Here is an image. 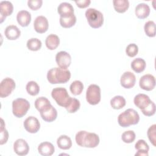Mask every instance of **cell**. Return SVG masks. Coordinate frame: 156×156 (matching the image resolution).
Masks as SVG:
<instances>
[{"label":"cell","mask_w":156,"mask_h":156,"mask_svg":"<svg viewBox=\"0 0 156 156\" xmlns=\"http://www.w3.org/2000/svg\"><path fill=\"white\" fill-rule=\"evenodd\" d=\"M76 142L80 147L94 148L99 143V137L95 133L80 130L76 135Z\"/></svg>","instance_id":"6da1fadb"},{"label":"cell","mask_w":156,"mask_h":156,"mask_svg":"<svg viewBox=\"0 0 156 156\" xmlns=\"http://www.w3.org/2000/svg\"><path fill=\"white\" fill-rule=\"evenodd\" d=\"M70 77L71 73L68 69L59 67L51 68L47 73V79L51 84L66 83Z\"/></svg>","instance_id":"7a4b0ae2"},{"label":"cell","mask_w":156,"mask_h":156,"mask_svg":"<svg viewBox=\"0 0 156 156\" xmlns=\"http://www.w3.org/2000/svg\"><path fill=\"white\" fill-rule=\"evenodd\" d=\"M140 121L138 112L133 108H128L120 113L118 117V122L122 127H127L131 125H135Z\"/></svg>","instance_id":"3957f363"},{"label":"cell","mask_w":156,"mask_h":156,"mask_svg":"<svg viewBox=\"0 0 156 156\" xmlns=\"http://www.w3.org/2000/svg\"><path fill=\"white\" fill-rule=\"evenodd\" d=\"M88 24L94 29L101 27L104 23V16L102 13L93 8H89L85 12Z\"/></svg>","instance_id":"277c9868"},{"label":"cell","mask_w":156,"mask_h":156,"mask_svg":"<svg viewBox=\"0 0 156 156\" xmlns=\"http://www.w3.org/2000/svg\"><path fill=\"white\" fill-rule=\"evenodd\" d=\"M51 96L58 105L65 108L69 105L72 99V98L69 96L66 89L63 87L54 88L52 90Z\"/></svg>","instance_id":"5b68a950"},{"label":"cell","mask_w":156,"mask_h":156,"mask_svg":"<svg viewBox=\"0 0 156 156\" xmlns=\"http://www.w3.org/2000/svg\"><path fill=\"white\" fill-rule=\"evenodd\" d=\"M30 108L29 101L23 98H17L12 102V112L16 118L24 116Z\"/></svg>","instance_id":"8992f818"},{"label":"cell","mask_w":156,"mask_h":156,"mask_svg":"<svg viewBox=\"0 0 156 156\" xmlns=\"http://www.w3.org/2000/svg\"><path fill=\"white\" fill-rule=\"evenodd\" d=\"M87 101L91 105H94L101 101V88L96 84H91L88 86L86 91Z\"/></svg>","instance_id":"52a82bcc"},{"label":"cell","mask_w":156,"mask_h":156,"mask_svg":"<svg viewBox=\"0 0 156 156\" xmlns=\"http://www.w3.org/2000/svg\"><path fill=\"white\" fill-rule=\"evenodd\" d=\"M16 87L14 80L10 77L4 79L0 84V96L2 98L9 96L15 90Z\"/></svg>","instance_id":"ba28073f"},{"label":"cell","mask_w":156,"mask_h":156,"mask_svg":"<svg viewBox=\"0 0 156 156\" xmlns=\"http://www.w3.org/2000/svg\"><path fill=\"white\" fill-rule=\"evenodd\" d=\"M55 61L59 68L67 69L71 63V57L66 51H60L55 55Z\"/></svg>","instance_id":"9c48e42d"},{"label":"cell","mask_w":156,"mask_h":156,"mask_svg":"<svg viewBox=\"0 0 156 156\" xmlns=\"http://www.w3.org/2000/svg\"><path fill=\"white\" fill-rule=\"evenodd\" d=\"M24 129L30 133H37L40 128V123L38 119L33 116L27 117L23 123Z\"/></svg>","instance_id":"30bf717a"},{"label":"cell","mask_w":156,"mask_h":156,"mask_svg":"<svg viewBox=\"0 0 156 156\" xmlns=\"http://www.w3.org/2000/svg\"><path fill=\"white\" fill-rule=\"evenodd\" d=\"M139 85L143 90L151 91L155 87V79L152 74H145L140 79Z\"/></svg>","instance_id":"8fae6325"},{"label":"cell","mask_w":156,"mask_h":156,"mask_svg":"<svg viewBox=\"0 0 156 156\" xmlns=\"http://www.w3.org/2000/svg\"><path fill=\"white\" fill-rule=\"evenodd\" d=\"M40 113L41 118L44 121L48 122L54 121L57 117V112L51 104L42 109L40 111Z\"/></svg>","instance_id":"7c38bea8"},{"label":"cell","mask_w":156,"mask_h":156,"mask_svg":"<svg viewBox=\"0 0 156 156\" xmlns=\"http://www.w3.org/2000/svg\"><path fill=\"white\" fill-rule=\"evenodd\" d=\"M136 77L133 73L126 71L122 74L120 79V83L122 87L127 89L132 88L135 84Z\"/></svg>","instance_id":"4fadbf2b"},{"label":"cell","mask_w":156,"mask_h":156,"mask_svg":"<svg viewBox=\"0 0 156 156\" xmlns=\"http://www.w3.org/2000/svg\"><path fill=\"white\" fill-rule=\"evenodd\" d=\"M34 27L37 33L43 34L46 32L49 27L47 18L42 15L38 16L34 22Z\"/></svg>","instance_id":"5bb4252c"},{"label":"cell","mask_w":156,"mask_h":156,"mask_svg":"<svg viewBox=\"0 0 156 156\" xmlns=\"http://www.w3.org/2000/svg\"><path fill=\"white\" fill-rule=\"evenodd\" d=\"M13 150L17 155L23 156L28 154L29 151V146L24 140L20 138L15 141L13 144Z\"/></svg>","instance_id":"9a60e30c"},{"label":"cell","mask_w":156,"mask_h":156,"mask_svg":"<svg viewBox=\"0 0 156 156\" xmlns=\"http://www.w3.org/2000/svg\"><path fill=\"white\" fill-rule=\"evenodd\" d=\"M13 11V5L9 1H2L0 2V19L2 23L5 18L10 16Z\"/></svg>","instance_id":"2e32d148"},{"label":"cell","mask_w":156,"mask_h":156,"mask_svg":"<svg viewBox=\"0 0 156 156\" xmlns=\"http://www.w3.org/2000/svg\"><path fill=\"white\" fill-rule=\"evenodd\" d=\"M57 12L62 18H68L74 14V8L73 5L68 2H62L57 7Z\"/></svg>","instance_id":"e0dca14e"},{"label":"cell","mask_w":156,"mask_h":156,"mask_svg":"<svg viewBox=\"0 0 156 156\" xmlns=\"http://www.w3.org/2000/svg\"><path fill=\"white\" fill-rule=\"evenodd\" d=\"M150 98L145 94H138L136 95L133 99V102L135 105L140 110H143L146 108L151 102Z\"/></svg>","instance_id":"ac0fdd59"},{"label":"cell","mask_w":156,"mask_h":156,"mask_svg":"<svg viewBox=\"0 0 156 156\" xmlns=\"http://www.w3.org/2000/svg\"><path fill=\"white\" fill-rule=\"evenodd\" d=\"M55 151L54 145L48 141L43 142L40 143L38 146V153L43 156H51Z\"/></svg>","instance_id":"d6986e66"},{"label":"cell","mask_w":156,"mask_h":156,"mask_svg":"<svg viewBox=\"0 0 156 156\" xmlns=\"http://www.w3.org/2000/svg\"><path fill=\"white\" fill-rule=\"evenodd\" d=\"M16 20L21 26L26 27L31 21V15L27 10H20L17 13Z\"/></svg>","instance_id":"ffe728a7"},{"label":"cell","mask_w":156,"mask_h":156,"mask_svg":"<svg viewBox=\"0 0 156 156\" xmlns=\"http://www.w3.org/2000/svg\"><path fill=\"white\" fill-rule=\"evenodd\" d=\"M135 15L139 19L147 18L150 13V7L146 3H140L135 7Z\"/></svg>","instance_id":"44dd1931"},{"label":"cell","mask_w":156,"mask_h":156,"mask_svg":"<svg viewBox=\"0 0 156 156\" xmlns=\"http://www.w3.org/2000/svg\"><path fill=\"white\" fill-rule=\"evenodd\" d=\"M6 38L10 40H16L21 35V31L18 27L15 25H10L6 27L4 30Z\"/></svg>","instance_id":"7402d4cb"},{"label":"cell","mask_w":156,"mask_h":156,"mask_svg":"<svg viewBox=\"0 0 156 156\" xmlns=\"http://www.w3.org/2000/svg\"><path fill=\"white\" fill-rule=\"evenodd\" d=\"M135 148L138 151L135 155L148 156L149 147L147 143L144 140H139L135 144Z\"/></svg>","instance_id":"603a6c76"},{"label":"cell","mask_w":156,"mask_h":156,"mask_svg":"<svg viewBox=\"0 0 156 156\" xmlns=\"http://www.w3.org/2000/svg\"><path fill=\"white\" fill-rule=\"evenodd\" d=\"M60 39L57 35L50 34L49 35L45 40V44L48 49L49 50L55 49L59 45Z\"/></svg>","instance_id":"cb8c5ba5"},{"label":"cell","mask_w":156,"mask_h":156,"mask_svg":"<svg viewBox=\"0 0 156 156\" xmlns=\"http://www.w3.org/2000/svg\"><path fill=\"white\" fill-rule=\"evenodd\" d=\"M57 144L60 149L67 150L72 146V141L67 135H62L57 138Z\"/></svg>","instance_id":"d4e9b609"},{"label":"cell","mask_w":156,"mask_h":156,"mask_svg":"<svg viewBox=\"0 0 156 156\" xmlns=\"http://www.w3.org/2000/svg\"><path fill=\"white\" fill-rule=\"evenodd\" d=\"M132 69L136 73H140L143 72L146 66V62L144 59L141 58H135L131 63Z\"/></svg>","instance_id":"484cf974"},{"label":"cell","mask_w":156,"mask_h":156,"mask_svg":"<svg viewBox=\"0 0 156 156\" xmlns=\"http://www.w3.org/2000/svg\"><path fill=\"white\" fill-rule=\"evenodd\" d=\"M113 7L118 13H124L129 7V2L127 0H113Z\"/></svg>","instance_id":"4316f807"},{"label":"cell","mask_w":156,"mask_h":156,"mask_svg":"<svg viewBox=\"0 0 156 156\" xmlns=\"http://www.w3.org/2000/svg\"><path fill=\"white\" fill-rule=\"evenodd\" d=\"M126 102L122 96H115L110 100V105L113 109L119 110L126 105Z\"/></svg>","instance_id":"83f0119b"},{"label":"cell","mask_w":156,"mask_h":156,"mask_svg":"<svg viewBox=\"0 0 156 156\" xmlns=\"http://www.w3.org/2000/svg\"><path fill=\"white\" fill-rule=\"evenodd\" d=\"M69 90L75 96L79 95L83 90V84L80 80H74L70 85Z\"/></svg>","instance_id":"f1b7e54d"},{"label":"cell","mask_w":156,"mask_h":156,"mask_svg":"<svg viewBox=\"0 0 156 156\" xmlns=\"http://www.w3.org/2000/svg\"><path fill=\"white\" fill-rule=\"evenodd\" d=\"M26 45L29 50L32 51H37L40 49L42 43L39 39L36 38H32L27 40Z\"/></svg>","instance_id":"f546056e"},{"label":"cell","mask_w":156,"mask_h":156,"mask_svg":"<svg viewBox=\"0 0 156 156\" xmlns=\"http://www.w3.org/2000/svg\"><path fill=\"white\" fill-rule=\"evenodd\" d=\"M76 23V17L74 15L68 18H60V24L64 28H69L73 26Z\"/></svg>","instance_id":"4dcf8cb0"},{"label":"cell","mask_w":156,"mask_h":156,"mask_svg":"<svg viewBox=\"0 0 156 156\" xmlns=\"http://www.w3.org/2000/svg\"><path fill=\"white\" fill-rule=\"evenodd\" d=\"M27 92L31 96H36L40 91V87L35 81H29L26 87Z\"/></svg>","instance_id":"1f68e13d"},{"label":"cell","mask_w":156,"mask_h":156,"mask_svg":"<svg viewBox=\"0 0 156 156\" xmlns=\"http://www.w3.org/2000/svg\"><path fill=\"white\" fill-rule=\"evenodd\" d=\"M144 30L146 34L149 37L155 36V24L153 21H148L144 26Z\"/></svg>","instance_id":"d6a6232c"},{"label":"cell","mask_w":156,"mask_h":156,"mask_svg":"<svg viewBox=\"0 0 156 156\" xmlns=\"http://www.w3.org/2000/svg\"><path fill=\"white\" fill-rule=\"evenodd\" d=\"M34 104L36 109L40 112L48 105H50L51 102L46 97L41 96L35 100Z\"/></svg>","instance_id":"836d02e7"},{"label":"cell","mask_w":156,"mask_h":156,"mask_svg":"<svg viewBox=\"0 0 156 156\" xmlns=\"http://www.w3.org/2000/svg\"><path fill=\"white\" fill-rule=\"evenodd\" d=\"M80 106V104L79 101L76 98H72L69 105L65 108L68 113H73L76 112L79 109Z\"/></svg>","instance_id":"e575fe53"},{"label":"cell","mask_w":156,"mask_h":156,"mask_svg":"<svg viewBox=\"0 0 156 156\" xmlns=\"http://www.w3.org/2000/svg\"><path fill=\"white\" fill-rule=\"evenodd\" d=\"M136 135L133 130H127L122 133L121 139L126 143H131L135 140Z\"/></svg>","instance_id":"d590c367"},{"label":"cell","mask_w":156,"mask_h":156,"mask_svg":"<svg viewBox=\"0 0 156 156\" xmlns=\"http://www.w3.org/2000/svg\"><path fill=\"white\" fill-rule=\"evenodd\" d=\"M147 135L151 143L154 146H156V124H153L147 130Z\"/></svg>","instance_id":"8d00e7d4"},{"label":"cell","mask_w":156,"mask_h":156,"mask_svg":"<svg viewBox=\"0 0 156 156\" xmlns=\"http://www.w3.org/2000/svg\"><path fill=\"white\" fill-rule=\"evenodd\" d=\"M126 54L130 57H135L138 52V47L135 43H131L127 46L126 49Z\"/></svg>","instance_id":"74e56055"},{"label":"cell","mask_w":156,"mask_h":156,"mask_svg":"<svg viewBox=\"0 0 156 156\" xmlns=\"http://www.w3.org/2000/svg\"><path fill=\"white\" fill-rule=\"evenodd\" d=\"M1 120V140H0V144L1 145H2L7 143L8 138H9V133L7 130L4 127V122L2 119Z\"/></svg>","instance_id":"f35d334b"},{"label":"cell","mask_w":156,"mask_h":156,"mask_svg":"<svg viewBox=\"0 0 156 156\" xmlns=\"http://www.w3.org/2000/svg\"><path fill=\"white\" fill-rule=\"evenodd\" d=\"M141 110L144 115L147 116H151L155 113V104L153 101H151V102L146 108Z\"/></svg>","instance_id":"ab89813d"},{"label":"cell","mask_w":156,"mask_h":156,"mask_svg":"<svg viewBox=\"0 0 156 156\" xmlns=\"http://www.w3.org/2000/svg\"><path fill=\"white\" fill-rule=\"evenodd\" d=\"M43 4L42 0H29L27 1L28 7L32 10H37L40 9Z\"/></svg>","instance_id":"60d3db41"},{"label":"cell","mask_w":156,"mask_h":156,"mask_svg":"<svg viewBox=\"0 0 156 156\" xmlns=\"http://www.w3.org/2000/svg\"><path fill=\"white\" fill-rule=\"evenodd\" d=\"M75 3L77 6L81 9H84L87 7L91 3L90 0H81V1H76Z\"/></svg>","instance_id":"b9f144b4"}]
</instances>
